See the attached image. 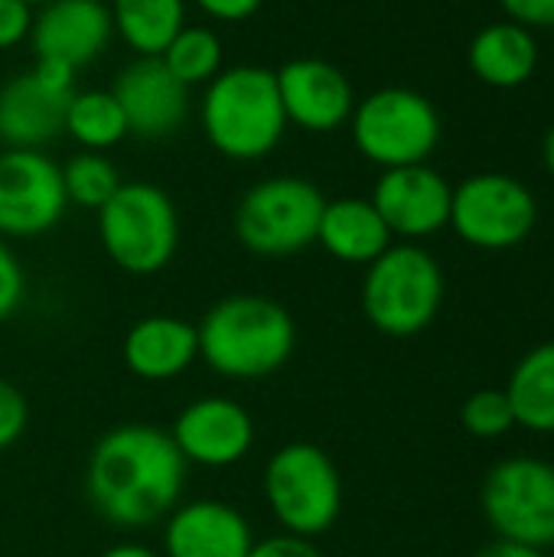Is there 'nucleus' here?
Listing matches in <instances>:
<instances>
[{
	"label": "nucleus",
	"instance_id": "nucleus-1",
	"mask_svg": "<svg viewBox=\"0 0 554 557\" xmlns=\"http://www.w3.org/2000/svg\"><path fill=\"white\" fill-rule=\"evenodd\" d=\"M189 463L170 431L153 424H118L98 437L85 463L91 509L118 529H147L167 519L186 490Z\"/></svg>",
	"mask_w": 554,
	"mask_h": 557
},
{
	"label": "nucleus",
	"instance_id": "nucleus-2",
	"mask_svg": "<svg viewBox=\"0 0 554 557\" xmlns=\"http://www.w3.org/2000/svg\"><path fill=\"white\" fill-rule=\"evenodd\" d=\"M199 359L222 379L261 382L281 372L297 346V323L264 294H232L206 310L196 326Z\"/></svg>",
	"mask_w": 554,
	"mask_h": 557
},
{
	"label": "nucleus",
	"instance_id": "nucleus-3",
	"mask_svg": "<svg viewBox=\"0 0 554 557\" xmlns=\"http://www.w3.org/2000/svg\"><path fill=\"white\" fill-rule=\"evenodd\" d=\"M199 124L206 140L225 160H264L287 131L274 69L229 65L202 91Z\"/></svg>",
	"mask_w": 554,
	"mask_h": 557
},
{
	"label": "nucleus",
	"instance_id": "nucleus-4",
	"mask_svg": "<svg viewBox=\"0 0 554 557\" xmlns=\"http://www.w3.org/2000/svg\"><path fill=\"white\" fill-rule=\"evenodd\" d=\"M444 304V271L438 258L415 245H389L362 277V313L372 330L408 339L424 333Z\"/></svg>",
	"mask_w": 554,
	"mask_h": 557
},
{
	"label": "nucleus",
	"instance_id": "nucleus-5",
	"mask_svg": "<svg viewBox=\"0 0 554 557\" xmlns=\"http://www.w3.org/2000/svg\"><path fill=\"white\" fill-rule=\"evenodd\" d=\"M98 238L114 268L150 277L160 274L180 248V212L160 186L144 180L121 183L98 209Z\"/></svg>",
	"mask_w": 554,
	"mask_h": 557
},
{
	"label": "nucleus",
	"instance_id": "nucleus-6",
	"mask_svg": "<svg viewBox=\"0 0 554 557\" xmlns=\"http://www.w3.org/2000/svg\"><path fill=\"white\" fill-rule=\"evenodd\" d=\"M261 493L278 525L300 539L327 535L343 512V476L333 457L307 441L284 444L268 457Z\"/></svg>",
	"mask_w": 554,
	"mask_h": 557
},
{
	"label": "nucleus",
	"instance_id": "nucleus-7",
	"mask_svg": "<svg viewBox=\"0 0 554 557\" xmlns=\"http://www.w3.org/2000/svg\"><path fill=\"white\" fill-rule=\"evenodd\" d=\"M327 196L307 176H268L235 206V238L258 258H291L317 245Z\"/></svg>",
	"mask_w": 554,
	"mask_h": 557
},
{
	"label": "nucleus",
	"instance_id": "nucleus-8",
	"mask_svg": "<svg viewBox=\"0 0 554 557\" xmlns=\"http://www.w3.org/2000/svg\"><path fill=\"white\" fill-rule=\"evenodd\" d=\"M356 150L382 166H415L428 163V157L441 144V114L434 101L415 88H379L356 101L349 117Z\"/></svg>",
	"mask_w": 554,
	"mask_h": 557
},
{
	"label": "nucleus",
	"instance_id": "nucleus-9",
	"mask_svg": "<svg viewBox=\"0 0 554 557\" xmlns=\"http://www.w3.org/2000/svg\"><path fill=\"white\" fill-rule=\"evenodd\" d=\"M483 516L496 539L532 548L554 545V467L539 457L500 460L480 493Z\"/></svg>",
	"mask_w": 554,
	"mask_h": 557
},
{
	"label": "nucleus",
	"instance_id": "nucleus-10",
	"mask_svg": "<svg viewBox=\"0 0 554 557\" xmlns=\"http://www.w3.org/2000/svg\"><path fill=\"white\" fill-rule=\"evenodd\" d=\"M539 225L532 189L509 173H473L454 186L451 228L480 251H509Z\"/></svg>",
	"mask_w": 554,
	"mask_h": 557
},
{
	"label": "nucleus",
	"instance_id": "nucleus-11",
	"mask_svg": "<svg viewBox=\"0 0 554 557\" xmlns=\"http://www.w3.org/2000/svg\"><path fill=\"white\" fill-rule=\"evenodd\" d=\"M69 209L62 166L42 150H0V238H39Z\"/></svg>",
	"mask_w": 554,
	"mask_h": 557
},
{
	"label": "nucleus",
	"instance_id": "nucleus-12",
	"mask_svg": "<svg viewBox=\"0 0 554 557\" xmlns=\"http://www.w3.org/2000/svg\"><path fill=\"white\" fill-rule=\"evenodd\" d=\"M75 75L46 62L13 75L0 88V144L10 150H42L65 127Z\"/></svg>",
	"mask_w": 554,
	"mask_h": 557
},
{
	"label": "nucleus",
	"instance_id": "nucleus-13",
	"mask_svg": "<svg viewBox=\"0 0 554 557\" xmlns=\"http://www.w3.org/2000/svg\"><path fill=\"white\" fill-rule=\"evenodd\" d=\"M454 186L428 163L382 170L369 202L389 225L392 238L421 242L451 225Z\"/></svg>",
	"mask_w": 554,
	"mask_h": 557
},
{
	"label": "nucleus",
	"instance_id": "nucleus-14",
	"mask_svg": "<svg viewBox=\"0 0 554 557\" xmlns=\"http://www.w3.org/2000/svg\"><path fill=\"white\" fill-rule=\"evenodd\" d=\"M170 437L186 463L206 470H225L242 463L255 447V421L251 414L225 395H206L189 401L173 428Z\"/></svg>",
	"mask_w": 554,
	"mask_h": 557
},
{
	"label": "nucleus",
	"instance_id": "nucleus-15",
	"mask_svg": "<svg viewBox=\"0 0 554 557\" xmlns=\"http://www.w3.org/2000/svg\"><path fill=\"white\" fill-rule=\"evenodd\" d=\"M114 26L104 0H52L36 7L29 42L36 62L65 69L78 75V69L91 65L111 42Z\"/></svg>",
	"mask_w": 554,
	"mask_h": 557
},
{
	"label": "nucleus",
	"instance_id": "nucleus-16",
	"mask_svg": "<svg viewBox=\"0 0 554 557\" xmlns=\"http://www.w3.org/2000/svg\"><path fill=\"white\" fill-rule=\"evenodd\" d=\"M278 91L287 124L310 134H333L349 124L356 108V91L349 75L327 59H291L278 72Z\"/></svg>",
	"mask_w": 554,
	"mask_h": 557
},
{
	"label": "nucleus",
	"instance_id": "nucleus-17",
	"mask_svg": "<svg viewBox=\"0 0 554 557\" xmlns=\"http://www.w3.org/2000/svg\"><path fill=\"white\" fill-rule=\"evenodd\" d=\"M111 95L127 117V131L144 140L170 137L189 117V88L163 65L160 55H137L127 62L118 72Z\"/></svg>",
	"mask_w": 554,
	"mask_h": 557
},
{
	"label": "nucleus",
	"instance_id": "nucleus-18",
	"mask_svg": "<svg viewBox=\"0 0 554 557\" xmlns=\"http://www.w3.org/2000/svg\"><path fill=\"white\" fill-rule=\"evenodd\" d=\"M251 522L222 499L180 503L163 525V557H248Z\"/></svg>",
	"mask_w": 554,
	"mask_h": 557
},
{
	"label": "nucleus",
	"instance_id": "nucleus-19",
	"mask_svg": "<svg viewBox=\"0 0 554 557\" xmlns=\"http://www.w3.org/2000/svg\"><path fill=\"white\" fill-rule=\"evenodd\" d=\"M121 359L140 382H173L199 359V333L180 317L153 313L124 333Z\"/></svg>",
	"mask_w": 554,
	"mask_h": 557
},
{
	"label": "nucleus",
	"instance_id": "nucleus-20",
	"mask_svg": "<svg viewBox=\"0 0 554 557\" xmlns=\"http://www.w3.org/2000/svg\"><path fill=\"white\" fill-rule=\"evenodd\" d=\"M317 245L343 264L366 268L389 245H395V238L369 199L343 196V199H327L320 228H317Z\"/></svg>",
	"mask_w": 554,
	"mask_h": 557
},
{
	"label": "nucleus",
	"instance_id": "nucleus-21",
	"mask_svg": "<svg viewBox=\"0 0 554 557\" xmlns=\"http://www.w3.org/2000/svg\"><path fill=\"white\" fill-rule=\"evenodd\" d=\"M470 72L490 88H519L539 69V39L529 26L500 20L483 26L467 49Z\"/></svg>",
	"mask_w": 554,
	"mask_h": 557
},
{
	"label": "nucleus",
	"instance_id": "nucleus-22",
	"mask_svg": "<svg viewBox=\"0 0 554 557\" xmlns=\"http://www.w3.org/2000/svg\"><path fill=\"white\" fill-rule=\"evenodd\" d=\"M503 392L513 405L516 428L554 434V343L532 346L516 362Z\"/></svg>",
	"mask_w": 554,
	"mask_h": 557
},
{
	"label": "nucleus",
	"instance_id": "nucleus-23",
	"mask_svg": "<svg viewBox=\"0 0 554 557\" xmlns=\"http://www.w3.org/2000/svg\"><path fill=\"white\" fill-rule=\"evenodd\" d=\"M108 13L134 55H160L186 26V0H108Z\"/></svg>",
	"mask_w": 554,
	"mask_h": 557
},
{
	"label": "nucleus",
	"instance_id": "nucleus-24",
	"mask_svg": "<svg viewBox=\"0 0 554 557\" xmlns=\"http://www.w3.org/2000/svg\"><path fill=\"white\" fill-rule=\"evenodd\" d=\"M62 134H69L82 150H95L104 153L111 147H118L131 131H127V117L118 104V98L104 88H85L69 98L65 108V127Z\"/></svg>",
	"mask_w": 554,
	"mask_h": 557
},
{
	"label": "nucleus",
	"instance_id": "nucleus-25",
	"mask_svg": "<svg viewBox=\"0 0 554 557\" xmlns=\"http://www.w3.org/2000/svg\"><path fill=\"white\" fill-rule=\"evenodd\" d=\"M222 39L212 26H183L170 46L160 52L163 65L186 85H209L225 65H222Z\"/></svg>",
	"mask_w": 554,
	"mask_h": 557
},
{
	"label": "nucleus",
	"instance_id": "nucleus-26",
	"mask_svg": "<svg viewBox=\"0 0 554 557\" xmlns=\"http://www.w3.org/2000/svg\"><path fill=\"white\" fill-rule=\"evenodd\" d=\"M62 186H65L69 206H82V209L98 212L118 193L121 176H118V166L104 153L82 150L62 166Z\"/></svg>",
	"mask_w": 554,
	"mask_h": 557
},
{
	"label": "nucleus",
	"instance_id": "nucleus-27",
	"mask_svg": "<svg viewBox=\"0 0 554 557\" xmlns=\"http://www.w3.org/2000/svg\"><path fill=\"white\" fill-rule=\"evenodd\" d=\"M460 424L470 437L496 441L516 428V414H513V405H509L503 388H480L464 401Z\"/></svg>",
	"mask_w": 554,
	"mask_h": 557
},
{
	"label": "nucleus",
	"instance_id": "nucleus-28",
	"mask_svg": "<svg viewBox=\"0 0 554 557\" xmlns=\"http://www.w3.org/2000/svg\"><path fill=\"white\" fill-rule=\"evenodd\" d=\"M26 424H29L26 395L13 382L0 379V454H7L23 437Z\"/></svg>",
	"mask_w": 554,
	"mask_h": 557
},
{
	"label": "nucleus",
	"instance_id": "nucleus-29",
	"mask_svg": "<svg viewBox=\"0 0 554 557\" xmlns=\"http://www.w3.org/2000/svg\"><path fill=\"white\" fill-rule=\"evenodd\" d=\"M26 297V271L7 238H0V323H7Z\"/></svg>",
	"mask_w": 554,
	"mask_h": 557
},
{
	"label": "nucleus",
	"instance_id": "nucleus-30",
	"mask_svg": "<svg viewBox=\"0 0 554 557\" xmlns=\"http://www.w3.org/2000/svg\"><path fill=\"white\" fill-rule=\"evenodd\" d=\"M33 13L36 10L23 0H0V49H13L29 39Z\"/></svg>",
	"mask_w": 554,
	"mask_h": 557
},
{
	"label": "nucleus",
	"instance_id": "nucleus-31",
	"mask_svg": "<svg viewBox=\"0 0 554 557\" xmlns=\"http://www.w3.org/2000/svg\"><path fill=\"white\" fill-rule=\"evenodd\" d=\"M506 20L535 29H554V0H500Z\"/></svg>",
	"mask_w": 554,
	"mask_h": 557
},
{
	"label": "nucleus",
	"instance_id": "nucleus-32",
	"mask_svg": "<svg viewBox=\"0 0 554 557\" xmlns=\"http://www.w3.org/2000/svg\"><path fill=\"white\" fill-rule=\"evenodd\" d=\"M248 557H323L320 548L313 545V539H300V535H291V532H281V535H268L261 542L251 545Z\"/></svg>",
	"mask_w": 554,
	"mask_h": 557
},
{
	"label": "nucleus",
	"instance_id": "nucleus-33",
	"mask_svg": "<svg viewBox=\"0 0 554 557\" xmlns=\"http://www.w3.org/2000/svg\"><path fill=\"white\" fill-rule=\"evenodd\" d=\"M209 20H219V23H242V20H251L264 0H193Z\"/></svg>",
	"mask_w": 554,
	"mask_h": 557
},
{
	"label": "nucleus",
	"instance_id": "nucleus-34",
	"mask_svg": "<svg viewBox=\"0 0 554 557\" xmlns=\"http://www.w3.org/2000/svg\"><path fill=\"white\" fill-rule=\"evenodd\" d=\"M477 557H549L542 548H532V545H519V542H503L496 539L493 545H487Z\"/></svg>",
	"mask_w": 554,
	"mask_h": 557
},
{
	"label": "nucleus",
	"instance_id": "nucleus-35",
	"mask_svg": "<svg viewBox=\"0 0 554 557\" xmlns=\"http://www.w3.org/2000/svg\"><path fill=\"white\" fill-rule=\"evenodd\" d=\"M98 557H160L153 548L140 545V542H118L111 548H104Z\"/></svg>",
	"mask_w": 554,
	"mask_h": 557
},
{
	"label": "nucleus",
	"instance_id": "nucleus-36",
	"mask_svg": "<svg viewBox=\"0 0 554 557\" xmlns=\"http://www.w3.org/2000/svg\"><path fill=\"white\" fill-rule=\"evenodd\" d=\"M542 157H545V170L554 176V124L545 134V144H542Z\"/></svg>",
	"mask_w": 554,
	"mask_h": 557
},
{
	"label": "nucleus",
	"instance_id": "nucleus-37",
	"mask_svg": "<svg viewBox=\"0 0 554 557\" xmlns=\"http://www.w3.org/2000/svg\"><path fill=\"white\" fill-rule=\"evenodd\" d=\"M23 3H29V7L36 10V7H42V3H52V0H23Z\"/></svg>",
	"mask_w": 554,
	"mask_h": 557
}]
</instances>
